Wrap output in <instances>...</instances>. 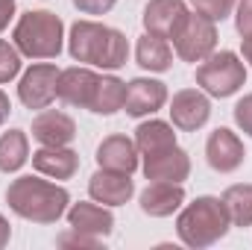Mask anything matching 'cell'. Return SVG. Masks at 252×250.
<instances>
[{
    "instance_id": "obj_32",
    "label": "cell",
    "mask_w": 252,
    "mask_h": 250,
    "mask_svg": "<svg viewBox=\"0 0 252 250\" xmlns=\"http://www.w3.org/2000/svg\"><path fill=\"white\" fill-rule=\"evenodd\" d=\"M9 239H12V230H9V221L0 215V250L9 245Z\"/></svg>"
},
{
    "instance_id": "obj_25",
    "label": "cell",
    "mask_w": 252,
    "mask_h": 250,
    "mask_svg": "<svg viewBox=\"0 0 252 250\" xmlns=\"http://www.w3.org/2000/svg\"><path fill=\"white\" fill-rule=\"evenodd\" d=\"M18 71H21V50L15 44H9V42L0 39V83L15 80Z\"/></svg>"
},
{
    "instance_id": "obj_13",
    "label": "cell",
    "mask_w": 252,
    "mask_h": 250,
    "mask_svg": "<svg viewBox=\"0 0 252 250\" xmlns=\"http://www.w3.org/2000/svg\"><path fill=\"white\" fill-rule=\"evenodd\" d=\"M188 12L190 9L185 0H150L144 6V30L161 39H173Z\"/></svg>"
},
{
    "instance_id": "obj_7",
    "label": "cell",
    "mask_w": 252,
    "mask_h": 250,
    "mask_svg": "<svg viewBox=\"0 0 252 250\" xmlns=\"http://www.w3.org/2000/svg\"><path fill=\"white\" fill-rule=\"evenodd\" d=\"M59 68L50 62H38L32 65L21 83H18V97L27 109H47L56 97V83H59Z\"/></svg>"
},
{
    "instance_id": "obj_16",
    "label": "cell",
    "mask_w": 252,
    "mask_h": 250,
    "mask_svg": "<svg viewBox=\"0 0 252 250\" xmlns=\"http://www.w3.org/2000/svg\"><path fill=\"white\" fill-rule=\"evenodd\" d=\"M32 138L47 147H62L76 138V124L70 115H64L59 109H47L32 118Z\"/></svg>"
},
{
    "instance_id": "obj_33",
    "label": "cell",
    "mask_w": 252,
    "mask_h": 250,
    "mask_svg": "<svg viewBox=\"0 0 252 250\" xmlns=\"http://www.w3.org/2000/svg\"><path fill=\"white\" fill-rule=\"evenodd\" d=\"M9 112H12V103H9V97L0 91V126L9 121Z\"/></svg>"
},
{
    "instance_id": "obj_6",
    "label": "cell",
    "mask_w": 252,
    "mask_h": 250,
    "mask_svg": "<svg viewBox=\"0 0 252 250\" xmlns=\"http://www.w3.org/2000/svg\"><path fill=\"white\" fill-rule=\"evenodd\" d=\"M217 47V27L211 18L199 15V12H188L185 21L179 24V30L173 33V50L182 62H202L214 53Z\"/></svg>"
},
{
    "instance_id": "obj_1",
    "label": "cell",
    "mask_w": 252,
    "mask_h": 250,
    "mask_svg": "<svg viewBox=\"0 0 252 250\" xmlns=\"http://www.w3.org/2000/svg\"><path fill=\"white\" fill-rule=\"evenodd\" d=\"M67 50L76 62L94 65L103 71H118L126 65L129 56V42L121 30L97 24V21H76L70 27Z\"/></svg>"
},
{
    "instance_id": "obj_12",
    "label": "cell",
    "mask_w": 252,
    "mask_h": 250,
    "mask_svg": "<svg viewBox=\"0 0 252 250\" xmlns=\"http://www.w3.org/2000/svg\"><path fill=\"white\" fill-rule=\"evenodd\" d=\"M164 103H167V85L164 83L150 80V77H138V80L126 83V100H124L126 115L144 118V115L158 112Z\"/></svg>"
},
{
    "instance_id": "obj_23",
    "label": "cell",
    "mask_w": 252,
    "mask_h": 250,
    "mask_svg": "<svg viewBox=\"0 0 252 250\" xmlns=\"http://www.w3.org/2000/svg\"><path fill=\"white\" fill-rule=\"evenodd\" d=\"M30 159V141L21 129H9L0 135V171L3 174H15L21 171V165Z\"/></svg>"
},
{
    "instance_id": "obj_28",
    "label": "cell",
    "mask_w": 252,
    "mask_h": 250,
    "mask_svg": "<svg viewBox=\"0 0 252 250\" xmlns=\"http://www.w3.org/2000/svg\"><path fill=\"white\" fill-rule=\"evenodd\" d=\"M235 9H238V15H235V27H238V33L247 39V36H252V0H238Z\"/></svg>"
},
{
    "instance_id": "obj_29",
    "label": "cell",
    "mask_w": 252,
    "mask_h": 250,
    "mask_svg": "<svg viewBox=\"0 0 252 250\" xmlns=\"http://www.w3.org/2000/svg\"><path fill=\"white\" fill-rule=\"evenodd\" d=\"M235 124L241 126L247 135H252V94H247L244 100H238V106H235Z\"/></svg>"
},
{
    "instance_id": "obj_31",
    "label": "cell",
    "mask_w": 252,
    "mask_h": 250,
    "mask_svg": "<svg viewBox=\"0 0 252 250\" xmlns=\"http://www.w3.org/2000/svg\"><path fill=\"white\" fill-rule=\"evenodd\" d=\"M12 15H15V0H0V33L9 27Z\"/></svg>"
},
{
    "instance_id": "obj_20",
    "label": "cell",
    "mask_w": 252,
    "mask_h": 250,
    "mask_svg": "<svg viewBox=\"0 0 252 250\" xmlns=\"http://www.w3.org/2000/svg\"><path fill=\"white\" fill-rule=\"evenodd\" d=\"M135 59L144 71H156V74H164L170 65H173V47L167 39L161 36H153V33H144L138 39V47H135Z\"/></svg>"
},
{
    "instance_id": "obj_2",
    "label": "cell",
    "mask_w": 252,
    "mask_h": 250,
    "mask_svg": "<svg viewBox=\"0 0 252 250\" xmlns=\"http://www.w3.org/2000/svg\"><path fill=\"white\" fill-rule=\"evenodd\" d=\"M6 203L24 221L56 224L67 212L70 194H67V188L47 183V180H38V177H18L6 188Z\"/></svg>"
},
{
    "instance_id": "obj_10",
    "label": "cell",
    "mask_w": 252,
    "mask_h": 250,
    "mask_svg": "<svg viewBox=\"0 0 252 250\" xmlns=\"http://www.w3.org/2000/svg\"><path fill=\"white\" fill-rule=\"evenodd\" d=\"M208 115H211V103H208V97L199 88H182L170 100L173 126L182 129V132H196L199 126H205Z\"/></svg>"
},
{
    "instance_id": "obj_21",
    "label": "cell",
    "mask_w": 252,
    "mask_h": 250,
    "mask_svg": "<svg viewBox=\"0 0 252 250\" xmlns=\"http://www.w3.org/2000/svg\"><path fill=\"white\" fill-rule=\"evenodd\" d=\"M173 144H176V132H173V126L167 121L153 118V121L138 124V129H135V147H138L141 156L164 150V147H173Z\"/></svg>"
},
{
    "instance_id": "obj_8",
    "label": "cell",
    "mask_w": 252,
    "mask_h": 250,
    "mask_svg": "<svg viewBox=\"0 0 252 250\" xmlns=\"http://www.w3.org/2000/svg\"><path fill=\"white\" fill-rule=\"evenodd\" d=\"M190 174V156L179 147H164L144 156V177L153 183H182Z\"/></svg>"
},
{
    "instance_id": "obj_30",
    "label": "cell",
    "mask_w": 252,
    "mask_h": 250,
    "mask_svg": "<svg viewBox=\"0 0 252 250\" xmlns=\"http://www.w3.org/2000/svg\"><path fill=\"white\" fill-rule=\"evenodd\" d=\"M118 0H73V6L82 12V15H106Z\"/></svg>"
},
{
    "instance_id": "obj_22",
    "label": "cell",
    "mask_w": 252,
    "mask_h": 250,
    "mask_svg": "<svg viewBox=\"0 0 252 250\" xmlns=\"http://www.w3.org/2000/svg\"><path fill=\"white\" fill-rule=\"evenodd\" d=\"M124 100H126L124 80H118V77H100L88 112H94V115H115V112L124 109Z\"/></svg>"
},
{
    "instance_id": "obj_9",
    "label": "cell",
    "mask_w": 252,
    "mask_h": 250,
    "mask_svg": "<svg viewBox=\"0 0 252 250\" xmlns=\"http://www.w3.org/2000/svg\"><path fill=\"white\" fill-rule=\"evenodd\" d=\"M244 156H247L244 141H241L232 129H226V126L214 129V132L208 135V141H205V159H208V165H211L217 174H232V171H238V168L244 165Z\"/></svg>"
},
{
    "instance_id": "obj_15",
    "label": "cell",
    "mask_w": 252,
    "mask_h": 250,
    "mask_svg": "<svg viewBox=\"0 0 252 250\" xmlns=\"http://www.w3.org/2000/svg\"><path fill=\"white\" fill-rule=\"evenodd\" d=\"M32 168H35L41 177H50V180H70V177L79 171V153L70 150L67 144H62V147H47V144H41V147L32 153Z\"/></svg>"
},
{
    "instance_id": "obj_34",
    "label": "cell",
    "mask_w": 252,
    "mask_h": 250,
    "mask_svg": "<svg viewBox=\"0 0 252 250\" xmlns=\"http://www.w3.org/2000/svg\"><path fill=\"white\" fill-rule=\"evenodd\" d=\"M241 50H244V59L252 65V36H247V39H241Z\"/></svg>"
},
{
    "instance_id": "obj_19",
    "label": "cell",
    "mask_w": 252,
    "mask_h": 250,
    "mask_svg": "<svg viewBox=\"0 0 252 250\" xmlns=\"http://www.w3.org/2000/svg\"><path fill=\"white\" fill-rule=\"evenodd\" d=\"M67 224L73 230H79V233H91V236L106 239L115 230V215L106 206H97V200L94 203H82L79 200V203H73L67 209Z\"/></svg>"
},
{
    "instance_id": "obj_18",
    "label": "cell",
    "mask_w": 252,
    "mask_h": 250,
    "mask_svg": "<svg viewBox=\"0 0 252 250\" xmlns=\"http://www.w3.org/2000/svg\"><path fill=\"white\" fill-rule=\"evenodd\" d=\"M97 165L106 168V171L132 174L138 168L135 138H126V135H109V138H103V144L97 147Z\"/></svg>"
},
{
    "instance_id": "obj_26",
    "label": "cell",
    "mask_w": 252,
    "mask_h": 250,
    "mask_svg": "<svg viewBox=\"0 0 252 250\" xmlns=\"http://www.w3.org/2000/svg\"><path fill=\"white\" fill-rule=\"evenodd\" d=\"M190 3H193V12H199V15H205V18H211L217 24V21L232 15L238 0H190Z\"/></svg>"
},
{
    "instance_id": "obj_14",
    "label": "cell",
    "mask_w": 252,
    "mask_h": 250,
    "mask_svg": "<svg viewBox=\"0 0 252 250\" xmlns=\"http://www.w3.org/2000/svg\"><path fill=\"white\" fill-rule=\"evenodd\" d=\"M88 194L103 203V206H124L129 197L135 194V183L132 174H121V171H106L100 168L91 180H88Z\"/></svg>"
},
{
    "instance_id": "obj_24",
    "label": "cell",
    "mask_w": 252,
    "mask_h": 250,
    "mask_svg": "<svg viewBox=\"0 0 252 250\" xmlns=\"http://www.w3.org/2000/svg\"><path fill=\"white\" fill-rule=\"evenodd\" d=\"M223 203H226V212L232 218V227H252V186L250 183L229 186L223 191Z\"/></svg>"
},
{
    "instance_id": "obj_17",
    "label": "cell",
    "mask_w": 252,
    "mask_h": 250,
    "mask_svg": "<svg viewBox=\"0 0 252 250\" xmlns=\"http://www.w3.org/2000/svg\"><path fill=\"white\" fill-rule=\"evenodd\" d=\"M185 203L182 183H150L141 191V212L150 218H167Z\"/></svg>"
},
{
    "instance_id": "obj_3",
    "label": "cell",
    "mask_w": 252,
    "mask_h": 250,
    "mask_svg": "<svg viewBox=\"0 0 252 250\" xmlns=\"http://www.w3.org/2000/svg\"><path fill=\"white\" fill-rule=\"evenodd\" d=\"M232 227V218L226 212L223 197H196L188 203L179 218H176V233L182 239V245L188 248H211L214 242H220Z\"/></svg>"
},
{
    "instance_id": "obj_4",
    "label": "cell",
    "mask_w": 252,
    "mask_h": 250,
    "mask_svg": "<svg viewBox=\"0 0 252 250\" xmlns=\"http://www.w3.org/2000/svg\"><path fill=\"white\" fill-rule=\"evenodd\" d=\"M62 18L47 12V9L24 12L15 24V33H12V44L30 59H56L62 53Z\"/></svg>"
},
{
    "instance_id": "obj_5",
    "label": "cell",
    "mask_w": 252,
    "mask_h": 250,
    "mask_svg": "<svg viewBox=\"0 0 252 250\" xmlns=\"http://www.w3.org/2000/svg\"><path fill=\"white\" fill-rule=\"evenodd\" d=\"M247 83V68L241 62L238 53L232 50H220L211 53L208 59H202L196 68V85L211 94V97H232L241 85Z\"/></svg>"
},
{
    "instance_id": "obj_27",
    "label": "cell",
    "mask_w": 252,
    "mask_h": 250,
    "mask_svg": "<svg viewBox=\"0 0 252 250\" xmlns=\"http://www.w3.org/2000/svg\"><path fill=\"white\" fill-rule=\"evenodd\" d=\"M56 245L59 248H103V239L100 236H91V233H79V230H67V233H62L59 239H56Z\"/></svg>"
},
{
    "instance_id": "obj_11",
    "label": "cell",
    "mask_w": 252,
    "mask_h": 250,
    "mask_svg": "<svg viewBox=\"0 0 252 250\" xmlns=\"http://www.w3.org/2000/svg\"><path fill=\"white\" fill-rule=\"evenodd\" d=\"M97 83H100V74H94L91 68H64L56 83V97L67 106L91 109Z\"/></svg>"
}]
</instances>
